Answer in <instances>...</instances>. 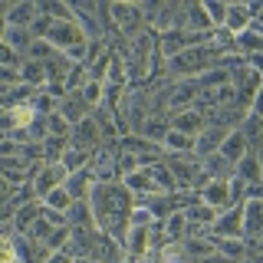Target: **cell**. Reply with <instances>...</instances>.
<instances>
[{"mask_svg": "<svg viewBox=\"0 0 263 263\" xmlns=\"http://www.w3.org/2000/svg\"><path fill=\"white\" fill-rule=\"evenodd\" d=\"M7 36V20H0V40Z\"/></svg>", "mask_w": 263, "mask_h": 263, "instance_id": "37", "label": "cell"}, {"mask_svg": "<svg viewBox=\"0 0 263 263\" xmlns=\"http://www.w3.org/2000/svg\"><path fill=\"white\" fill-rule=\"evenodd\" d=\"M197 263H234V260H227V257H220V253H211L208 260H197Z\"/></svg>", "mask_w": 263, "mask_h": 263, "instance_id": "33", "label": "cell"}, {"mask_svg": "<svg viewBox=\"0 0 263 263\" xmlns=\"http://www.w3.org/2000/svg\"><path fill=\"white\" fill-rule=\"evenodd\" d=\"M69 148H79V152H86V155H96L99 148H102V132H99V125L92 119H82L79 125H72Z\"/></svg>", "mask_w": 263, "mask_h": 263, "instance_id": "4", "label": "cell"}, {"mask_svg": "<svg viewBox=\"0 0 263 263\" xmlns=\"http://www.w3.org/2000/svg\"><path fill=\"white\" fill-rule=\"evenodd\" d=\"M197 197L214 211H227L230 208V181H211L208 187L197 191Z\"/></svg>", "mask_w": 263, "mask_h": 263, "instance_id": "10", "label": "cell"}, {"mask_svg": "<svg viewBox=\"0 0 263 263\" xmlns=\"http://www.w3.org/2000/svg\"><path fill=\"white\" fill-rule=\"evenodd\" d=\"M0 263H20V253H16V240L7 234H0Z\"/></svg>", "mask_w": 263, "mask_h": 263, "instance_id": "29", "label": "cell"}, {"mask_svg": "<svg viewBox=\"0 0 263 263\" xmlns=\"http://www.w3.org/2000/svg\"><path fill=\"white\" fill-rule=\"evenodd\" d=\"M13 194H16V187H13L7 178H0V208H4L7 201H13Z\"/></svg>", "mask_w": 263, "mask_h": 263, "instance_id": "31", "label": "cell"}, {"mask_svg": "<svg viewBox=\"0 0 263 263\" xmlns=\"http://www.w3.org/2000/svg\"><path fill=\"white\" fill-rule=\"evenodd\" d=\"M184 217H187V224H197V227H211L214 224V217H217V211L208 208V204L197 197L194 204H187L184 208Z\"/></svg>", "mask_w": 263, "mask_h": 263, "instance_id": "24", "label": "cell"}, {"mask_svg": "<svg viewBox=\"0 0 263 263\" xmlns=\"http://www.w3.org/2000/svg\"><path fill=\"white\" fill-rule=\"evenodd\" d=\"M36 16H40V7L33 4V0H23V4H13V7H10V13H7V27H23V30H30L33 23H36Z\"/></svg>", "mask_w": 263, "mask_h": 263, "instance_id": "14", "label": "cell"}, {"mask_svg": "<svg viewBox=\"0 0 263 263\" xmlns=\"http://www.w3.org/2000/svg\"><path fill=\"white\" fill-rule=\"evenodd\" d=\"M89 208H92L99 234L125 243L128 214H132V208H135V194H132L122 181H109V184H99L96 181L92 191H89Z\"/></svg>", "mask_w": 263, "mask_h": 263, "instance_id": "1", "label": "cell"}, {"mask_svg": "<svg viewBox=\"0 0 263 263\" xmlns=\"http://www.w3.org/2000/svg\"><path fill=\"white\" fill-rule=\"evenodd\" d=\"M211 243H214V253H220V257H227V260H234V263H240L247 257L243 237H211Z\"/></svg>", "mask_w": 263, "mask_h": 263, "instance_id": "16", "label": "cell"}, {"mask_svg": "<svg viewBox=\"0 0 263 263\" xmlns=\"http://www.w3.org/2000/svg\"><path fill=\"white\" fill-rule=\"evenodd\" d=\"M56 112L63 115L69 125H79L82 119H89V112H92V105L82 99V92H69V96H63L60 99V105H56Z\"/></svg>", "mask_w": 263, "mask_h": 263, "instance_id": "8", "label": "cell"}, {"mask_svg": "<svg viewBox=\"0 0 263 263\" xmlns=\"http://www.w3.org/2000/svg\"><path fill=\"white\" fill-rule=\"evenodd\" d=\"M72 263H99V260H92V257H79V260H72Z\"/></svg>", "mask_w": 263, "mask_h": 263, "instance_id": "36", "label": "cell"}, {"mask_svg": "<svg viewBox=\"0 0 263 263\" xmlns=\"http://www.w3.org/2000/svg\"><path fill=\"white\" fill-rule=\"evenodd\" d=\"M161 161H164V168L171 171V178H175L178 191H187V187H194L197 175H201V158H197V155H171V152H164Z\"/></svg>", "mask_w": 263, "mask_h": 263, "instance_id": "3", "label": "cell"}, {"mask_svg": "<svg viewBox=\"0 0 263 263\" xmlns=\"http://www.w3.org/2000/svg\"><path fill=\"white\" fill-rule=\"evenodd\" d=\"M247 152H250V145H247V138H243L240 132L234 128V132H230V135L224 138V145H220V152H217V155H220V158H227V161H230V164L237 168V161H240Z\"/></svg>", "mask_w": 263, "mask_h": 263, "instance_id": "18", "label": "cell"}, {"mask_svg": "<svg viewBox=\"0 0 263 263\" xmlns=\"http://www.w3.org/2000/svg\"><path fill=\"white\" fill-rule=\"evenodd\" d=\"M43 204H46L49 211H60V214H66V211L72 208V197L66 194V187H56V191H49V194L43 197Z\"/></svg>", "mask_w": 263, "mask_h": 263, "instance_id": "27", "label": "cell"}, {"mask_svg": "<svg viewBox=\"0 0 263 263\" xmlns=\"http://www.w3.org/2000/svg\"><path fill=\"white\" fill-rule=\"evenodd\" d=\"M253 23V13L247 4H227V16H224V30L230 36H240L243 30H250Z\"/></svg>", "mask_w": 263, "mask_h": 263, "instance_id": "11", "label": "cell"}, {"mask_svg": "<svg viewBox=\"0 0 263 263\" xmlns=\"http://www.w3.org/2000/svg\"><path fill=\"white\" fill-rule=\"evenodd\" d=\"M234 178H240L243 184H263V171H260V161H257V155L253 152H247L240 161H237V168H234Z\"/></svg>", "mask_w": 263, "mask_h": 263, "instance_id": "19", "label": "cell"}, {"mask_svg": "<svg viewBox=\"0 0 263 263\" xmlns=\"http://www.w3.org/2000/svg\"><path fill=\"white\" fill-rule=\"evenodd\" d=\"M10 7H13V4H4V0H0V20H7V13H10Z\"/></svg>", "mask_w": 263, "mask_h": 263, "instance_id": "35", "label": "cell"}, {"mask_svg": "<svg viewBox=\"0 0 263 263\" xmlns=\"http://www.w3.org/2000/svg\"><path fill=\"white\" fill-rule=\"evenodd\" d=\"M89 158L92 155H86V152H79V148H66L63 152V158H60V164L69 175H76V171H82V168H89Z\"/></svg>", "mask_w": 263, "mask_h": 263, "instance_id": "26", "label": "cell"}, {"mask_svg": "<svg viewBox=\"0 0 263 263\" xmlns=\"http://www.w3.org/2000/svg\"><path fill=\"white\" fill-rule=\"evenodd\" d=\"M66 220H69L72 230H96V217L89 201H72V208L66 211Z\"/></svg>", "mask_w": 263, "mask_h": 263, "instance_id": "17", "label": "cell"}, {"mask_svg": "<svg viewBox=\"0 0 263 263\" xmlns=\"http://www.w3.org/2000/svg\"><path fill=\"white\" fill-rule=\"evenodd\" d=\"M0 66H10V69H20V66H23V56L13 53V49L4 43V40H0Z\"/></svg>", "mask_w": 263, "mask_h": 263, "instance_id": "30", "label": "cell"}, {"mask_svg": "<svg viewBox=\"0 0 263 263\" xmlns=\"http://www.w3.org/2000/svg\"><path fill=\"white\" fill-rule=\"evenodd\" d=\"M243 243H253L263 234V201H243Z\"/></svg>", "mask_w": 263, "mask_h": 263, "instance_id": "9", "label": "cell"}, {"mask_svg": "<svg viewBox=\"0 0 263 263\" xmlns=\"http://www.w3.org/2000/svg\"><path fill=\"white\" fill-rule=\"evenodd\" d=\"M237 132H240V135L247 138L250 152L263 145V119H260V115H253V112H250V115H247V119L240 122V128H237Z\"/></svg>", "mask_w": 263, "mask_h": 263, "instance_id": "23", "label": "cell"}, {"mask_svg": "<svg viewBox=\"0 0 263 263\" xmlns=\"http://www.w3.org/2000/svg\"><path fill=\"white\" fill-rule=\"evenodd\" d=\"M33 33L30 30H23V27H7V36H4V43L13 49V53H20V56H27L30 53V46H33Z\"/></svg>", "mask_w": 263, "mask_h": 263, "instance_id": "22", "label": "cell"}, {"mask_svg": "<svg viewBox=\"0 0 263 263\" xmlns=\"http://www.w3.org/2000/svg\"><path fill=\"white\" fill-rule=\"evenodd\" d=\"M220 49H214L211 43H201V46H191V49H181L178 56L164 60V76H171V82H181V79H197L204 76L208 69L220 63Z\"/></svg>", "mask_w": 263, "mask_h": 263, "instance_id": "2", "label": "cell"}, {"mask_svg": "<svg viewBox=\"0 0 263 263\" xmlns=\"http://www.w3.org/2000/svg\"><path fill=\"white\" fill-rule=\"evenodd\" d=\"M194 142H197V135L168 132V138L161 142V148H164V152H171V155H194Z\"/></svg>", "mask_w": 263, "mask_h": 263, "instance_id": "21", "label": "cell"}, {"mask_svg": "<svg viewBox=\"0 0 263 263\" xmlns=\"http://www.w3.org/2000/svg\"><path fill=\"white\" fill-rule=\"evenodd\" d=\"M208 237H243V208H227L217 211L214 224L208 227Z\"/></svg>", "mask_w": 263, "mask_h": 263, "instance_id": "5", "label": "cell"}, {"mask_svg": "<svg viewBox=\"0 0 263 263\" xmlns=\"http://www.w3.org/2000/svg\"><path fill=\"white\" fill-rule=\"evenodd\" d=\"M20 79H23V86H30V89H46V86H49L46 66L36 63V60H23V66H20Z\"/></svg>", "mask_w": 263, "mask_h": 263, "instance_id": "20", "label": "cell"}, {"mask_svg": "<svg viewBox=\"0 0 263 263\" xmlns=\"http://www.w3.org/2000/svg\"><path fill=\"white\" fill-rule=\"evenodd\" d=\"M168 125L171 132H184V135H197L204 125H208V119H204L201 112H194V109H184V112H175V115H168Z\"/></svg>", "mask_w": 263, "mask_h": 263, "instance_id": "12", "label": "cell"}, {"mask_svg": "<svg viewBox=\"0 0 263 263\" xmlns=\"http://www.w3.org/2000/svg\"><path fill=\"white\" fill-rule=\"evenodd\" d=\"M66 178H69V171H66L60 161L43 164V171H40L36 181H33V191H36V197L43 201L49 191H56V187H63V184H66Z\"/></svg>", "mask_w": 263, "mask_h": 263, "instance_id": "6", "label": "cell"}, {"mask_svg": "<svg viewBox=\"0 0 263 263\" xmlns=\"http://www.w3.org/2000/svg\"><path fill=\"white\" fill-rule=\"evenodd\" d=\"M240 263H263V253H247Z\"/></svg>", "mask_w": 263, "mask_h": 263, "instance_id": "34", "label": "cell"}, {"mask_svg": "<svg viewBox=\"0 0 263 263\" xmlns=\"http://www.w3.org/2000/svg\"><path fill=\"white\" fill-rule=\"evenodd\" d=\"M36 7H40V16H46V20H53V23H72V10H69V4L43 0V4H36Z\"/></svg>", "mask_w": 263, "mask_h": 263, "instance_id": "25", "label": "cell"}, {"mask_svg": "<svg viewBox=\"0 0 263 263\" xmlns=\"http://www.w3.org/2000/svg\"><path fill=\"white\" fill-rule=\"evenodd\" d=\"M43 217V201H27V204H20L13 214V230L16 234H27V230L36 224V220Z\"/></svg>", "mask_w": 263, "mask_h": 263, "instance_id": "13", "label": "cell"}, {"mask_svg": "<svg viewBox=\"0 0 263 263\" xmlns=\"http://www.w3.org/2000/svg\"><path fill=\"white\" fill-rule=\"evenodd\" d=\"M201 7H204V13H208V20H211V27H214V30H220V27H224L227 4H214V0H208V4H201Z\"/></svg>", "mask_w": 263, "mask_h": 263, "instance_id": "28", "label": "cell"}, {"mask_svg": "<svg viewBox=\"0 0 263 263\" xmlns=\"http://www.w3.org/2000/svg\"><path fill=\"white\" fill-rule=\"evenodd\" d=\"M250 112H253V115H260V119H263V86L257 89V96H253V102H250Z\"/></svg>", "mask_w": 263, "mask_h": 263, "instance_id": "32", "label": "cell"}, {"mask_svg": "<svg viewBox=\"0 0 263 263\" xmlns=\"http://www.w3.org/2000/svg\"><path fill=\"white\" fill-rule=\"evenodd\" d=\"M92 184H96V178L89 175V168H82L76 171V175H69L66 178V194L72 197V201H89V191H92Z\"/></svg>", "mask_w": 263, "mask_h": 263, "instance_id": "15", "label": "cell"}, {"mask_svg": "<svg viewBox=\"0 0 263 263\" xmlns=\"http://www.w3.org/2000/svg\"><path fill=\"white\" fill-rule=\"evenodd\" d=\"M230 135L227 128H220V125H204L201 132H197V142H194V155L197 158H211V155H217L220 152V145H224V138Z\"/></svg>", "mask_w": 263, "mask_h": 263, "instance_id": "7", "label": "cell"}]
</instances>
